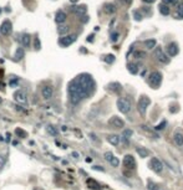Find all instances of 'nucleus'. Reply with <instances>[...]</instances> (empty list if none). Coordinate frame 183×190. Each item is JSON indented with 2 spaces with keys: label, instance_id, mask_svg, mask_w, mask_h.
<instances>
[{
  "label": "nucleus",
  "instance_id": "obj_1",
  "mask_svg": "<svg viewBox=\"0 0 183 190\" xmlns=\"http://www.w3.org/2000/svg\"><path fill=\"white\" fill-rule=\"evenodd\" d=\"M69 98H70V102L72 105H77L80 103L83 98H86L88 96V93L82 88V86L76 81V80H72L70 83H69Z\"/></svg>",
  "mask_w": 183,
  "mask_h": 190
},
{
  "label": "nucleus",
  "instance_id": "obj_2",
  "mask_svg": "<svg viewBox=\"0 0 183 190\" xmlns=\"http://www.w3.org/2000/svg\"><path fill=\"white\" fill-rule=\"evenodd\" d=\"M75 80L82 86V88H83L88 94L95 89V81H94V78L91 77L88 73H81V75H78Z\"/></svg>",
  "mask_w": 183,
  "mask_h": 190
},
{
  "label": "nucleus",
  "instance_id": "obj_3",
  "mask_svg": "<svg viewBox=\"0 0 183 190\" xmlns=\"http://www.w3.org/2000/svg\"><path fill=\"white\" fill-rule=\"evenodd\" d=\"M131 102L128 98H118L117 100V108L121 113H128L131 111Z\"/></svg>",
  "mask_w": 183,
  "mask_h": 190
},
{
  "label": "nucleus",
  "instance_id": "obj_4",
  "mask_svg": "<svg viewBox=\"0 0 183 190\" xmlns=\"http://www.w3.org/2000/svg\"><path fill=\"white\" fill-rule=\"evenodd\" d=\"M76 40H77V35H75V34H72V35H66V36L60 37V40H59V45L62 46V47H67V46L72 45Z\"/></svg>",
  "mask_w": 183,
  "mask_h": 190
},
{
  "label": "nucleus",
  "instance_id": "obj_5",
  "mask_svg": "<svg viewBox=\"0 0 183 190\" xmlns=\"http://www.w3.org/2000/svg\"><path fill=\"white\" fill-rule=\"evenodd\" d=\"M41 96L44 100H51L54 97V87L50 86V84H46L41 88Z\"/></svg>",
  "mask_w": 183,
  "mask_h": 190
},
{
  "label": "nucleus",
  "instance_id": "obj_6",
  "mask_svg": "<svg viewBox=\"0 0 183 190\" xmlns=\"http://www.w3.org/2000/svg\"><path fill=\"white\" fill-rule=\"evenodd\" d=\"M162 82V73L156 71V72H152L150 75V83L153 86V87H158Z\"/></svg>",
  "mask_w": 183,
  "mask_h": 190
},
{
  "label": "nucleus",
  "instance_id": "obj_7",
  "mask_svg": "<svg viewBox=\"0 0 183 190\" xmlns=\"http://www.w3.org/2000/svg\"><path fill=\"white\" fill-rule=\"evenodd\" d=\"M11 31H13V24L9 20H4L2 25H0V34L4 36H8Z\"/></svg>",
  "mask_w": 183,
  "mask_h": 190
},
{
  "label": "nucleus",
  "instance_id": "obj_8",
  "mask_svg": "<svg viewBox=\"0 0 183 190\" xmlns=\"http://www.w3.org/2000/svg\"><path fill=\"white\" fill-rule=\"evenodd\" d=\"M150 103H151V100L148 98V97H141L140 98V101H138V111H140V113L141 114H145L146 113V110H147V107L150 106Z\"/></svg>",
  "mask_w": 183,
  "mask_h": 190
},
{
  "label": "nucleus",
  "instance_id": "obj_9",
  "mask_svg": "<svg viewBox=\"0 0 183 190\" xmlns=\"http://www.w3.org/2000/svg\"><path fill=\"white\" fill-rule=\"evenodd\" d=\"M14 100H15L18 103H20V105H25V103L28 102V96H26V93H25L24 91L19 89V91H16V92L14 93Z\"/></svg>",
  "mask_w": 183,
  "mask_h": 190
},
{
  "label": "nucleus",
  "instance_id": "obj_10",
  "mask_svg": "<svg viewBox=\"0 0 183 190\" xmlns=\"http://www.w3.org/2000/svg\"><path fill=\"white\" fill-rule=\"evenodd\" d=\"M109 124H110L111 127H114V128H118V129H121V128L125 127V122H123L120 117H117V116L111 117V118L109 119Z\"/></svg>",
  "mask_w": 183,
  "mask_h": 190
},
{
  "label": "nucleus",
  "instance_id": "obj_11",
  "mask_svg": "<svg viewBox=\"0 0 183 190\" xmlns=\"http://www.w3.org/2000/svg\"><path fill=\"white\" fill-rule=\"evenodd\" d=\"M123 165L127 168V169H135L136 168V160H135V158H133V155H131V154H126L125 157H123Z\"/></svg>",
  "mask_w": 183,
  "mask_h": 190
},
{
  "label": "nucleus",
  "instance_id": "obj_12",
  "mask_svg": "<svg viewBox=\"0 0 183 190\" xmlns=\"http://www.w3.org/2000/svg\"><path fill=\"white\" fill-rule=\"evenodd\" d=\"M150 166H151L152 170L156 171V173H161V171L163 170V164H162V162H161L159 159H157V158H152V159H151Z\"/></svg>",
  "mask_w": 183,
  "mask_h": 190
},
{
  "label": "nucleus",
  "instance_id": "obj_13",
  "mask_svg": "<svg viewBox=\"0 0 183 190\" xmlns=\"http://www.w3.org/2000/svg\"><path fill=\"white\" fill-rule=\"evenodd\" d=\"M154 57L159 61V62H162V63H168V57H167V55L162 51V49L161 47H157L156 49V51H154Z\"/></svg>",
  "mask_w": 183,
  "mask_h": 190
},
{
  "label": "nucleus",
  "instance_id": "obj_14",
  "mask_svg": "<svg viewBox=\"0 0 183 190\" xmlns=\"http://www.w3.org/2000/svg\"><path fill=\"white\" fill-rule=\"evenodd\" d=\"M71 11H72L74 14H76L77 16H82V15L86 14L87 8H86L85 5H76V6H72V8H71Z\"/></svg>",
  "mask_w": 183,
  "mask_h": 190
},
{
  "label": "nucleus",
  "instance_id": "obj_15",
  "mask_svg": "<svg viewBox=\"0 0 183 190\" xmlns=\"http://www.w3.org/2000/svg\"><path fill=\"white\" fill-rule=\"evenodd\" d=\"M66 13L65 11H62V10H59L56 14H55V21L57 23V24H64L65 21H66Z\"/></svg>",
  "mask_w": 183,
  "mask_h": 190
},
{
  "label": "nucleus",
  "instance_id": "obj_16",
  "mask_svg": "<svg viewBox=\"0 0 183 190\" xmlns=\"http://www.w3.org/2000/svg\"><path fill=\"white\" fill-rule=\"evenodd\" d=\"M167 51H168L169 56H176V55L178 54V51H179L178 45H177L176 42H171V44L167 46Z\"/></svg>",
  "mask_w": 183,
  "mask_h": 190
},
{
  "label": "nucleus",
  "instance_id": "obj_17",
  "mask_svg": "<svg viewBox=\"0 0 183 190\" xmlns=\"http://www.w3.org/2000/svg\"><path fill=\"white\" fill-rule=\"evenodd\" d=\"M86 184H87V186L90 188V189H92V190H100L101 189V185L96 181V180H94V179H87L86 180Z\"/></svg>",
  "mask_w": 183,
  "mask_h": 190
},
{
  "label": "nucleus",
  "instance_id": "obj_18",
  "mask_svg": "<svg viewBox=\"0 0 183 190\" xmlns=\"http://www.w3.org/2000/svg\"><path fill=\"white\" fill-rule=\"evenodd\" d=\"M107 140H109L110 144H112L115 147H117L120 144V142H121L120 136H117V134H110V136H107Z\"/></svg>",
  "mask_w": 183,
  "mask_h": 190
},
{
  "label": "nucleus",
  "instance_id": "obj_19",
  "mask_svg": "<svg viewBox=\"0 0 183 190\" xmlns=\"http://www.w3.org/2000/svg\"><path fill=\"white\" fill-rule=\"evenodd\" d=\"M21 45H23V47H25V49L30 47V45H31V36H30L29 34H24V35L21 36Z\"/></svg>",
  "mask_w": 183,
  "mask_h": 190
},
{
  "label": "nucleus",
  "instance_id": "obj_20",
  "mask_svg": "<svg viewBox=\"0 0 183 190\" xmlns=\"http://www.w3.org/2000/svg\"><path fill=\"white\" fill-rule=\"evenodd\" d=\"M173 140H174V143H176L178 147H182V145H183V133L176 132V133L173 134Z\"/></svg>",
  "mask_w": 183,
  "mask_h": 190
},
{
  "label": "nucleus",
  "instance_id": "obj_21",
  "mask_svg": "<svg viewBox=\"0 0 183 190\" xmlns=\"http://www.w3.org/2000/svg\"><path fill=\"white\" fill-rule=\"evenodd\" d=\"M24 56H25V51H24V49L18 47L16 51H15V55H14V60H15V61H20V60L24 58Z\"/></svg>",
  "mask_w": 183,
  "mask_h": 190
},
{
  "label": "nucleus",
  "instance_id": "obj_22",
  "mask_svg": "<svg viewBox=\"0 0 183 190\" xmlns=\"http://www.w3.org/2000/svg\"><path fill=\"white\" fill-rule=\"evenodd\" d=\"M136 152H137L138 155L142 157V158H146V157L150 155V150L146 149V148H142V147H137V148H136Z\"/></svg>",
  "mask_w": 183,
  "mask_h": 190
},
{
  "label": "nucleus",
  "instance_id": "obj_23",
  "mask_svg": "<svg viewBox=\"0 0 183 190\" xmlns=\"http://www.w3.org/2000/svg\"><path fill=\"white\" fill-rule=\"evenodd\" d=\"M174 18L176 19H183V3H181L179 5H178V8H177V10H176V13H174Z\"/></svg>",
  "mask_w": 183,
  "mask_h": 190
},
{
  "label": "nucleus",
  "instance_id": "obj_24",
  "mask_svg": "<svg viewBox=\"0 0 183 190\" xmlns=\"http://www.w3.org/2000/svg\"><path fill=\"white\" fill-rule=\"evenodd\" d=\"M105 11H106L107 14H114V13L116 11V6H115L114 4H111V3H109V4L105 5Z\"/></svg>",
  "mask_w": 183,
  "mask_h": 190
},
{
  "label": "nucleus",
  "instance_id": "obj_25",
  "mask_svg": "<svg viewBox=\"0 0 183 190\" xmlns=\"http://www.w3.org/2000/svg\"><path fill=\"white\" fill-rule=\"evenodd\" d=\"M145 46H146L148 50H152V49H154V47H156V40H153V39L146 40V41H145Z\"/></svg>",
  "mask_w": 183,
  "mask_h": 190
},
{
  "label": "nucleus",
  "instance_id": "obj_26",
  "mask_svg": "<svg viewBox=\"0 0 183 190\" xmlns=\"http://www.w3.org/2000/svg\"><path fill=\"white\" fill-rule=\"evenodd\" d=\"M127 70H128L132 75H136V73L138 72V68H137V66H136L135 63H128V65H127Z\"/></svg>",
  "mask_w": 183,
  "mask_h": 190
},
{
  "label": "nucleus",
  "instance_id": "obj_27",
  "mask_svg": "<svg viewBox=\"0 0 183 190\" xmlns=\"http://www.w3.org/2000/svg\"><path fill=\"white\" fill-rule=\"evenodd\" d=\"M67 31H69V26H67V25H62V24H61V25L57 28V32H59L60 35H64V34H66Z\"/></svg>",
  "mask_w": 183,
  "mask_h": 190
},
{
  "label": "nucleus",
  "instance_id": "obj_28",
  "mask_svg": "<svg viewBox=\"0 0 183 190\" xmlns=\"http://www.w3.org/2000/svg\"><path fill=\"white\" fill-rule=\"evenodd\" d=\"M109 163H110L112 166H115V168H116V166H118V164H120V160H118V158H117V157H115V155H114Z\"/></svg>",
  "mask_w": 183,
  "mask_h": 190
},
{
  "label": "nucleus",
  "instance_id": "obj_29",
  "mask_svg": "<svg viewBox=\"0 0 183 190\" xmlns=\"http://www.w3.org/2000/svg\"><path fill=\"white\" fill-rule=\"evenodd\" d=\"M110 88L114 89V91H116V92H120V91L122 89V87H121L120 83H111V84H110Z\"/></svg>",
  "mask_w": 183,
  "mask_h": 190
},
{
  "label": "nucleus",
  "instance_id": "obj_30",
  "mask_svg": "<svg viewBox=\"0 0 183 190\" xmlns=\"http://www.w3.org/2000/svg\"><path fill=\"white\" fill-rule=\"evenodd\" d=\"M46 131H47V133L51 134V136H56V134H57V131H56L55 127H52V126H47V127H46Z\"/></svg>",
  "mask_w": 183,
  "mask_h": 190
},
{
  "label": "nucleus",
  "instance_id": "obj_31",
  "mask_svg": "<svg viewBox=\"0 0 183 190\" xmlns=\"http://www.w3.org/2000/svg\"><path fill=\"white\" fill-rule=\"evenodd\" d=\"M159 11H161L162 15H168V14H169V8H167V6H164V5H161V6H159Z\"/></svg>",
  "mask_w": 183,
  "mask_h": 190
},
{
  "label": "nucleus",
  "instance_id": "obj_32",
  "mask_svg": "<svg viewBox=\"0 0 183 190\" xmlns=\"http://www.w3.org/2000/svg\"><path fill=\"white\" fill-rule=\"evenodd\" d=\"M34 49L35 50H40L41 49V44H40L39 37H34Z\"/></svg>",
  "mask_w": 183,
  "mask_h": 190
},
{
  "label": "nucleus",
  "instance_id": "obj_33",
  "mask_svg": "<svg viewBox=\"0 0 183 190\" xmlns=\"http://www.w3.org/2000/svg\"><path fill=\"white\" fill-rule=\"evenodd\" d=\"M135 57L136 58H143V57H146V52H143V51H136L135 52Z\"/></svg>",
  "mask_w": 183,
  "mask_h": 190
},
{
  "label": "nucleus",
  "instance_id": "obj_34",
  "mask_svg": "<svg viewBox=\"0 0 183 190\" xmlns=\"http://www.w3.org/2000/svg\"><path fill=\"white\" fill-rule=\"evenodd\" d=\"M105 61L107 62V63H112L114 61H115V56L114 55H107V56H105Z\"/></svg>",
  "mask_w": 183,
  "mask_h": 190
},
{
  "label": "nucleus",
  "instance_id": "obj_35",
  "mask_svg": "<svg viewBox=\"0 0 183 190\" xmlns=\"http://www.w3.org/2000/svg\"><path fill=\"white\" fill-rule=\"evenodd\" d=\"M133 18H135V20H137V21H141L143 16L141 15V13H140V11H133Z\"/></svg>",
  "mask_w": 183,
  "mask_h": 190
},
{
  "label": "nucleus",
  "instance_id": "obj_36",
  "mask_svg": "<svg viewBox=\"0 0 183 190\" xmlns=\"http://www.w3.org/2000/svg\"><path fill=\"white\" fill-rule=\"evenodd\" d=\"M132 133H133V132H132L131 129H126V131H123V134H122V136H123L125 138H130V137L132 136Z\"/></svg>",
  "mask_w": 183,
  "mask_h": 190
},
{
  "label": "nucleus",
  "instance_id": "obj_37",
  "mask_svg": "<svg viewBox=\"0 0 183 190\" xmlns=\"http://www.w3.org/2000/svg\"><path fill=\"white\" fill-rule=\"evenodd\" d=\"M5 162H7V159H5V157L4 155H2L0 154V169H2L4 165H5Z\"/></svg>",
  "mask_w": 183,
  "mask_h": 190
},
{
  "label": "nucleus",
  "instance_id": "obj_38",
  "mask_svg": "<svg viewBox=\"0 0 183 190\" xmlns=\"http://www.w3.org/2000/svg\"><path fill=\"white\" fill-rule=\"evenodd\" d=\"M118 36H120V34H118V32H114V34L111 35V41L116 42V41L118 40Z\"/></svg>",
  "mask_w": 183,
  "mask_h": 190
},
{
  "label": "nucleus",
  "instance_id": "obj_39",
  "mask_svg": "<svg viewBox=\"0 0 183 190\" xmlns=\"http://www.w3.org/2000/svg\"><path fill=\"white\" fill-rule=\"evenodd\" d=\"M104 157H105V159H106V160H107V162H110V160H111V158H112V157H114V154H112V153H111V152H106V153H105V155H104Z\"/></svg>",
  "mask_w": 183,
  "mask_h": 190
},
{
  "label": "nucleus",
  "instance_id": "obj_40",
  "mask_svg": "<svg viewBox=\"0 0 183 190\" xmlns=\"http://www.w3.org/2000/svg\"><path fill=\"white\" fill-rule=\"evenodd\" d=\"M166 124H167V122H166V121H163V122H162L161 124H158V126H156L154 128H156L157 131H159V129H163V127H164Z\"/></svg>",
  "mask_w": 183,
  "mask_h": 190
},
{
  "label": "nucleus",
  "instance_id": "obj_41",
  "mask_svg": "<svg viewBox=\"0 0 183 190\" xmlns=\"http://www.w3.org/2000/svg\"><path fill=\"white\" fill-rule=\"evenodd\" d=\"M162 2L164 4H176V3H178V0H162Z\"/></svg>",
  "mask_w": 183,
  "mask_h": 190
},
{
  "label": "nucleus",
  "instance_id": "obj_42",
  "mask_svg": "<svg viewBox=\"0 0 183 190\" xmlns=\"http://www.w3.org/2000/svg\"><path fill=\"white\" fill-rule=\"evenodd\" d=\"M94 169H95V170H101V171H104V168H101V166H99V165L94 166Z\"/></svg>",
  "mask_w": 183,
  "mask_h": 190
},
{
  "label": "nucleus",
  "instance_id": "obj_43",
  "mask_svg": "<svg viewBox=\"0 0 183 190\" xmlns=\"http://www.w3.org/2000/svg\"><path fill=\"white\" fill-rule=\"evenodd\" d=\"M142 2L148 3V4H152V3H154V2H156V0H142Z\"/></svg>",
  "mask_w": 183,
  "mask_h": 190
},
{
  "label": "nucleus",
  "instance_id": "obj_44",
  "mask_svg": "<svg viewBox=\"0 0 183 190\" xmlns=\"http://www.w3.org/2000/svg\"><path fill=\"white\" fill-rule=\"evenodd\" d=\"M72 155H74V158H75V159H77V158H78V153H76V152H74V153H72Z\"/></svg>",
  "mask_w": 183,
  "mask_h": 190
},
{
  "label": "nucleus",
  "instance_id": "obj_45",
  "mask_svg": "<svg viewBox=\"0 0 183 190\" xmlns=\"http://www.w3.org/2000/svg\"><path fill=\"white\" fill-rule=\"evenodd\" d=\"M92 37H94V36H92V35H90V36H88V39H87V40H88V41H92Z\"/></svg>",
  "mask_w": 183,
  "mask_h": 190
},
{
  "label": "nucleus",
  "instance_id": "obj_46",
  "mask_svg": "<svg viewBox=\"0 0 183 190\" xmlns=\"http://www.w3.org/2000/svg\"><path fill=\"white\" fill-rule=\"evenodd\" d=\"M70 2H71V3H74V4H75V3H77V2H78V0H70Z\"/></svg>",
  "mask_w": 183,
  "mask_h": 190
},
{
  "label": "nucleus",
  "instance_id": "obj_47",
  "mask_svg": "<svg viewBox=\"0 0 183 190\" xmlns=\"http://www.w3.org/2000/svg\"><path fill=\"white\" fill-rule=\"evenodd\" d=\"M2 103H3V98H2V97H0V105H2Z\"/></svg>",
  "mask_w": 183,
  "mask_h": 190
}]
</instances>
